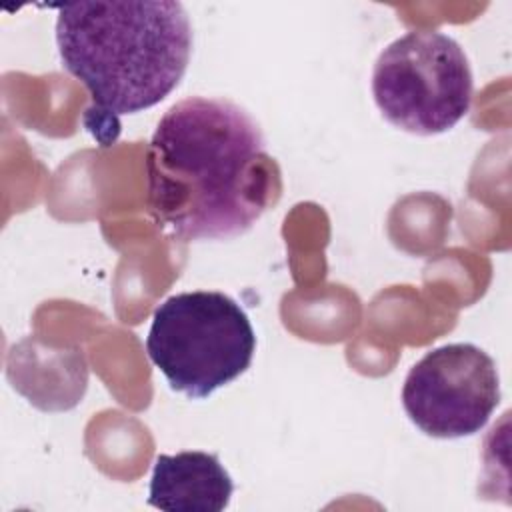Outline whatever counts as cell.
<instances>
[{
  "label": "cell",
  "mask_w": 512,
  "mask_h": 512,
  "mask_svg": "<svg viewBox=\"0 0 512 512\" xmlns=\"http://www.w3.org/2000/svg\"><path fill=\"white\" fill-rule=\"evenodd\" d=\"M62 66L92 96L94 110L134 114L162 102L182 80L192 26L180 2H78L58 8Z\"/></svg>",
  "instance_id": "cell-2"
},
{
  "label": "cell",
  "mask_w": 512,
  "mask_h": 512,
  "mask_svg": "<svg viewBox=\"0 0 512 512\" xmlns=\"http://www.w3.org/2000/svg\"><path fill=\"white\" fill-rule=\"evenodd\" d=\"M256 336L244 308L224 292L196 290L166 298L152 316L146 352L170 388L208 398L252 362Z\"/></svg>",
  "instance_id": "cell-3"
},
{
  "label": "cell",
  "mask_w": 512,
  "mask_h": 512,
  "mask_svg": "<svg viewBox=\"0 0 512 512\" xmlns=\"http://www.w3.org/2000/svg\"><path fill=\"white\" fill-rule=\"evenodd\" d=\"M232 492V478L216 454L184 450L156 456L148 504L168 512H222Z\"/></svg>",
  "instance_id": "cell-6"
},
{
  "label": "cell",
  "mask_w": 512,
  "mask_h": 512,
  "mask_svg": "<svg viewBox=\"0 0 512 512\" xmlns=\"http://www.w3.org/2000/svg\"><path fill=\"white\" fill-rule=\"evenodd\" d=\"M146 176L150 214L182 242L242 236L282 194L260 126L226 98L170 106L150 138Z\"/></svg>",
  "instance_id": "cell-1"
},
{
  "label": "cell",
  "mask_w": 512,
  "mask_h": 512,
  "mask_svg": "<svg viewBox=\"0 0 512 512\" xmlns=\"http://www.w3.org/2000/svg\"><path fill=\"white\" fill-rule=\"evenodd\" d=\"M500 404L496 362L468 342L428 350L408 372L402 406L432 438H462L480 432Z\"/></svg>",
  "instance_id": "cell-5"
},
{
  "label": "cell",
  "mask_w": 512,
  "mask_h": 512,
  "mask_svg": "<svg viewBox=\"0 0 512 512\" xmlns=\"http://www.w3.org/2000/svg\"><path fill=\"white\" fill-rule=\"evenodd\" d=\"M474 78L462 46L438 30H410L390 42L372 72V96L396 128L432 136L470 110Z\"/></svg>",
  "instance_id": "cell-4"
}]
</instances>
